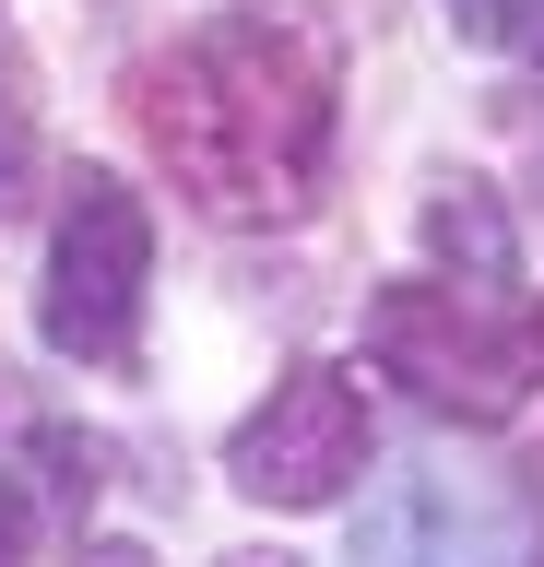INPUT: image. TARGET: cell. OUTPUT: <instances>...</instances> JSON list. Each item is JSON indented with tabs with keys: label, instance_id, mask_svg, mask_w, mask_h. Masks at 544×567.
Instances as JSON below:
<instances>
[{
	"label": "cell",
	"instance_id": "cell-5",
	"mask_svg": "<svg viewBox=\"0 0 544 567\" xmlns=\"http://www.w3.org/2000/svg\"><path fill=\"white\" fill-rule=\"evenodd\" d=\"M356 567H509V520L450 473H414V485H391L367 508Z\"/></svg>",
	"mask_w": 544,
	"mask_h": 567
},
{
	"label": "cell",
	"instance_id": "cell-7",
	"mask_svg": "<svg viewBox=\"0 0 544 567\" xmlns=\"http://www.w3.org/2000/svg\"><path fill=\"white\" fill-rule=\"evenodd\" d=\"M37 202V118L0 95V213H24Z\"/></svg>",
	"mask_w": 544,
	"mask_h": 567
},
{
	"label": "cell",
	"instance_id": "cell-10",
	"mask_svg": "<svg viewBox=\"0 0 544 567\" xmlns=\"http://www.w3.org/2000/svg\"><path fill=\"white\" fill-rule=\"evenodd\" d=\"M521 367H544V308H533V319H521Z\"/></svg>",
	"mask_w": 544,
	"mask_h": 567
},
{
	"label": "cell",
	"instance_id": "cell-4",
	"mask_svg": "<svg viewBox=\"0 0 544 567\" xmlns=\"http://www.w3.org/2000/svg\"><path fill=\"white\" fill-rule=\"evenodd\" d=\"M237 496L260 508H331V496L367 473V390L343 367H285L273 402L237 425V450H225Z\"/></svg>",
	"mask_w": 544,
	"mask_h": 567
},
{
	"label": "cell",
	"instance_id": "cell-1",
	"mask_svg": "<svg viewBox=\"0 0 544 567\" xmlns=\"http://www.w3.org/2000/svg\"><path fill=\"white\" fill-rule=\"evenodd\" d=\"M331 106H343V60L308 12H225L189 48L131 71V118H143L154 166L178 177L225 225H273L320 189L331 166Z\"/></svg>",
	"mask_w": 544,
	"mask_h": 567
},
{
	"label": "cell",
	"instance_id": "cell-2",
	"mask_svg": "<svg viewBox=\"0 0 544 567\" xmlns=\"http://www.w3.org/2000/svg\"><path fill=\"white\" fill-rule=\"evenodd\" d=\"M143 284H154L143 189L107 177V166H83L72 202H60V237H48V296H37L48 354H72V367H131V354H143Z\"/></svg>",
	"mask_w": 544,
	"mask_h": 567
},
{
	"label": "cell",
	"instance_id": "cell-9",
	"mask_svg": "<svg viewBox=\"0 0 544 567\" xmlns=\"http://www.w3.org/2000/svg\"><path fill=\"white\" fill-rule=\"evenodd\" d=\"M12 544H24V473L0 461V567H12Z\"/></svg>",
	"mask_w": 544,
	"mask_h": 567
},
{
	"label": "cell",
	"instance_id": "cell-6",
	"mask_svg": "<svg viewBox=\"0 0 544 567\" xmlns=\"http://www.w3.org/2000/svg\"><path fill=\"white\" fill-rule=\"evenodd\" d=\"M427 237L450 248V260H462V272H485V284L509 272V213L485 202V189H450V202L427 213Z\"/></svg>",
	"mask_w": 544,
	"mask_h": 567
},
{
	"label": "cell",
	"instance_id": "cell-11",
	"mask_svg": "<svg viewBox=\"0 0 544 567\" xmlns=\"http://www.w3.org/2000/svg\"><path fill=\"white\" fill-rule=\"evenodd\" d=\"M521 48H533V71H544V0H533V24H521Z\"/></svg>",
	"mask_w": 544,
	"mask_h": 567
},
{
	"label": "cell",
	"instance_id": "cell-8",
	"mask_svg": "<svg viewBox=\"0 0 544 567\" xmlns=\"http://www.w3.org/2000/svg\"><path fill=\"white\" fill-rule=\"evenodd\" d=\"M450 24H462L473 48H521V24H533V0H450Z\"/></svg>",
	"mask_w": 544,
	"mask_h": 567
},
{
	"label": "cell",
	"instance_id": "cell-3",
	"mask_svg": "<svg viewBox=\"0 0 544 567\" xmlns=\"http://www.w3.org/2000/svg\"><path fill=\"white\" fill-rule=\"evenodd\" d=\"M367 354H379L427 414H450V425H509V414H521V379H533L521 343L485 331V319L462 308V284H438V272L379 284V308H367Z\"/></svg>",
	"mask_w": 544,
	"mask_h": 567
}]
</instances>
